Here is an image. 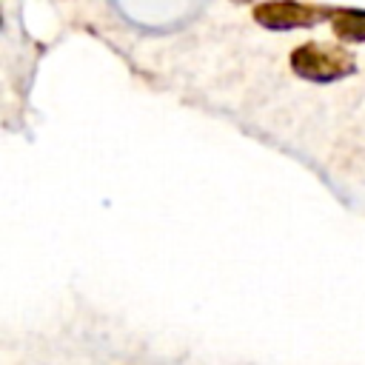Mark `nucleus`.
<instances>
[{"instance_id":"2","label":"nucleus","mask_w":365,"mask_h":365,"mask_svg":"<svg viewBox=\"0 0 365 365\" xmlns=\"http://www.w3.org/2000/svg\"><path fill=\"white\" fill-rule=\"evenodd\" d=\"M334 9L328 6H314L302 0H271L254 9V20L265 29L274 31H288V29H308L322 20H331Z\"/></svg>"},{"instance_id":"3","label":"nucleus","mask_w":365,"mask_h":365,"mask_svg":"<svg viewBox=\"0 0 365 365\" xmlns=\"http://www.w3.org/2000/svg\"><path fill=\"white\" fill-rule=\"evenodd\" d=\"M334 34L348 43H365V11L362 9H334Z\"/></svg>"},{"instance_id":"1","label":"nucleus","mask_w":365,"mask_h":365,"mask_svg":"<svg viewBox=\"0 0 365 365\" xmlns=\"http://www.w3.org/2000/svg\"><path fill=\"white\" fill-rule=\"evenodd\" d=\"M291 68L297 77L311 83H334L354 74V54L336 43H302L291 51Z\"/></svg>"},{"instance_id":"4","label":"nucleus","mask_w":365,"mask_h":365,"mask_svg":"<svg viewBox=\"0 0 365 365\" xmlns=\"http://www.w3.org/2000/svg\"><path fill=\"white\" fill-rule=\"evenodd\" d=\"M237 3H248V0H237Z\"/></svg>"}]
</instances>
